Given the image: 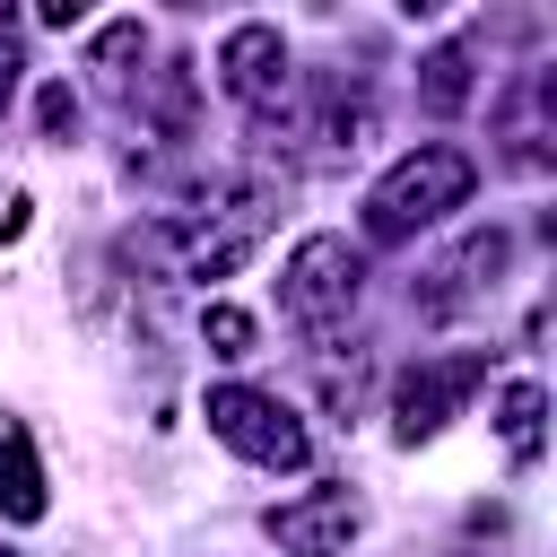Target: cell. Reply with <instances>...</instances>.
Returning <instances> with one entry per match:
<instances>
[{
    "label": "cell",
    "mask_w": 557,
    "mask_h": 557,
    "mask_svg": "<svg viewBox=\"0 0 557 557\" xmlns=\"http://www.w3.org/2000/svg\"><path fill=\"white\" fill-rule=\"evenodd\" d=\"M470 183H479V165H470L461 148H444V139L409 148V157L366 191V244H409L418 226L453 218V209L470 200Z\"/></svg>",
    "instance_id": "obj_1"
},
{
    "label": "cell",
    "mask_w": 557,
    "mask_h": 557,
    "mask_svg": "<svg viewBox=\"0 0 557 557\" xmlns=\"http://www.w3.org/2000/svg\"><path fill=\"white\" fill-rule=\"evenodd\" d=\"M357 296H366V252L348 235H305L287 252V270H278V313L305 339H339L348 313H357Z\"/></svg>",
    "instance_id": "obj_2"
},
{
    "label": "cell",
    "mask_w": 557,
    "mask_h": 557,
    "mask_svg": "<svg viewBox=\"0 0 557 557\" xmlns=\"http://www.w3.org/2000/svg\"><path fill=\"white\" fill-rule=\"evenodd\" d=\"M209 435L226 444V453H244L252 470H305L313 461V435H305V418L287 409V400H270V392H252V383H209Z\"/></svg>",
    "instance_id": "obj_3"
},
{
    "label": "cell",
    "mask_w": 557,
    "mask_h": 557,
    "mask_svg": "<svg viewBox=\"0 0 557 557\" xmlns=\"http://www.w3.org/2000/svg\"><path fill=\"white\" fill-rule=\"evenodd\" d=\"M270 209H278L270 183H235V191H218L209 218H191V226L165 235V261H174L183 278H226V270L252 261V244L270 235Z\"/></svg>",
    "instance_id": "obj_4"
},
{
    "label": "cell",
    "mask_w": 557,
    "mask_h": 557,
    "mask_svg": "<svg viewBox=\"0 0 557 557\" xmlns=\"http://www.w3.org/2000/svg\"><path fill=\"white\" fill-rule=\"evenodd\" d=\"M479 383H487V348H461V357H418V366H400V374H392V426H400V444H426V435H444Z\"/></svg>",
    "instance_id": "obj_5"
},
{
    "label": "cell",
    "mask_w": 557,
    "mask_h": 557,
    "mask_svg": "<svg viewBox=\"0 0 557 557\" xmlns=\"http://www.w3.org/2000/svg\"><path fill=\"white\" fill-rule=\"evenodd\" d=\"M357 522H366V505H357L348 487H313V496H296V505H270L261 531H270L287 557H348Z\"/></svg>",
    "instance_id": "obj_6"
},
{
    "label": "cell",
    "mask_w": 557,
    "mask_h": 557,
    "mask_svg": "<svg viewBox=\"0 0 557 557\" xmlns=\"http://www.w3.org/2000/svg\"><path fill=\"white\" fill-rule=\"evenodd\" d=\"M218 78H226V96H244L252 113H270V96H287V44H278V26H235L218 44Z\"/></svg>",
    "instance_id": "obj_7"
},
{
    "label": "cell",
    "mask_w": 557,
    "mask_h": 557,
    "mask_svg": "<svg viewBox=\"0 0 557 557\" xmlns=\"http://www.w3.org/2000/svg\"><path fill=\"white\" fill-rule=\"evenodd\" d=\"M505 252H513V244H505L496 226H487V235H470V244H461V252H453V261L435 270L444 287H426V313H435V322H453V313H470V305H479V296L496 287V270H505Z\"/></svg>",
    "instance_id": "obj_8"
},
{
    "label": "cell",
    "mask_w": 557,
    "mask_h": 557,
    "mask_svg": "<svg viewBox=\"0 0 557 557\" xmlns=\"http://www.w3.org/2000/svg\"><path fill=\"white\" fill-rule=\"evenodd\" d=\"M44 470H35V444L26 426H0V522H44Z\"/></svg>",
    "instance_id": "obj_9"
},
{
    "label": "cell",
    "mask_w": 557,
    "mask_h": 557,
    "mask_svg": "<svg viewBox=\"0 0 557 557\" xmlns=\"http://www.w3.org/2000/svg\"><path fill=\"white\" fill-rule=\"evenodd\" d=\"M470 87H479V70H470V44H435V52L418 61V104H426L435 122H453V113L470 104Z\"/></svg>",
    "instance_id": "obj_10"
},
{
    "label": "cell",
    "mask_w": 557,
    "mask_h": 557,
    "mask_svg": "<svg viewBox=\"0 0 557 557\" xmlns=\"http://www.w3.org/2000/svg\"><path fill=\"white\" fill-rule=\"evenodd\" d=\"M139 52H148V26H139V17H113V26L96 35V52H87V70H96V78H104L113 96H131V87H139V70H131Z\"/></svg>",
    "instance_id": "obj_11"
},
{
    "label": "cell",
    "mask_w": 557,
    "mask_h": 557,
    "mask_svg": "<svg viewBox=\"0 0 557 557\" xmlns=\"http://www.w3.org/2000/svg\"><path fill=\"white\" fill-rule=\"evenodd\" d=\"M540 418H548V392H540V383H505V400H496V435H505L513 461H540Z\"/></svg>",
    "instance_id": "obj_12"
},
{
    "label": "cell",
    "mask_w": 557,
    "mask_h": 557,
    "mask_svg": "<svg viewBox=\"0 0 557 557\" xmlns=\"http://www.w3.org/2000/svg\"><path fill=\"white\" fill-rule=\"evenodd\" d=\"M200 339H209V357H252V313L209 305V313H200Z\"/></svg>",
    "instance_id": "obj_13"
},
{
    "label": "cell",
    "mask_w": 557,
    "mask_h": 557,
    "mask_svg": "<svg viewBox=\"0 0 557 557\" xmlns=\"http://www.w3.org/2000/svg\"><path fill=\"white\" fill-rule=\"evenodd\" d=\"M35 122H44V139H70V131H78V96L52 78V87L35 96Z\"/></svg>",
    "instance_id": "obj_14"
},
{
    "label": "cell",
    "mask_w": 557,
    "mask_h": 557,
    "mask_svg": "<svg viewBox=\"0 0 557 557\" xmlns=\"http://www.w3.org/2000/svg\"><path fill=\"white\" fill-rule=\"evenodd\" d=\"M17 70H26V52H17V26L0 17V104L17 96Z\"/></svg>",
    "instance_id": "obj_15"
},
{
    "label": "cell",
    "mask_w": 557,
    "mask_h": 557,
    "mask_svg": "<svg viewBox=\"0 0 557 557\" xmlns=\"http://www.w3.org/2000/svg\"><path fill=\"white\" fill-rule=\"evenodd\" d=\"M26 209H35L26 191H17V200H0V244H17V235H26Z\"/></svg>",
    "instance_id": "obj_16"
},
{
    "label": "cell",
    "mask_w": 557,
    "mask_h": 557,
    "mask_svg": "<svg viewBox=\"0 0 557 557\" xmlns=\"http://www.w3.org/2000/svg\"><path fill=\"white\" fill-rule=\"evenodd\" d=\"M0 557H17V548H0Z\"/></svg>",
    "instance_id": "obj_17"
}]
</instances>
